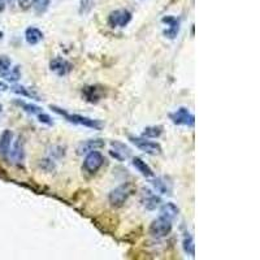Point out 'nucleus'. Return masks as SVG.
I'll return each instance as SVG.
<instances>
[{"instance_id": "412c9836", "label": "nucleus", "mask_w": 260, "mask_h": 260, "mask_svg": "<svg viewBox=\"0 0 260 260\" xmlns=\"http://www.w3.org/2000/svg\"><path fill=\"white\" fill-rule=\"evenodd\" d=\"M12 91L17 95H21V96H25V98H31L35 99V100H41L39 96L35 94L34 91L31 90V89H27L25 86H21V85H15V86L12 87Z\"/></svg>"}, {"instance_id": "b1692460", "label": "nucleus", "mask_w": 260, "mask_h": 260, "mask_svg": "<svg viewBox=\"0 0 260 260\" xmlns=\"http://www.w3.org/2000/svg\"><path fill=\"white\" fill-rule=\"evenodd\" d=\"M49 1L51 0H34L33 3V7H34V11L37 15H43L46 13V11L48 9Z\"/></svg>"}, {"instance_id": "dca6fc26", "label": "nucleus", "mask_w": 260, "mask_h": 260, "mask_svg": "<svg viewBox=\"0 0 260 260\" xmlns=\"http://www.w3.org/2000/svg\"><path fill=\"white\" fill-rule=\"evenodd\" d=\"M12 142H13V132L9 129H5L0 134V156H8Z\"/></svg>"}, {"instance_id": "a211bd4d", "label": "nucleus", "mask_w": 260, "mask_h": 260, "mask_svg": "<svg viewBox=\"0 0 260 260\" xmlns=\"http://www.w3.org/2000/svg\"><path fill=\"white\" fill-rule=\"evenodd\" d=\"M133 165H134V168H136L143 177L151 178L155 176L154 170L151 169V166L148 165L147 163L143 162L141 158H133Z\"/></svg>"}, {"instance_id": "4468645a", "label": "nucleus", "mask_w": 260, "mask_h": 260, "mask_svg": "<svg viewBox=\"0 0 260 260\" xmlns=\"http://www.w3.org/2000/svg\"><path fill=\"white\" fill-rule=\"evenodd\" d=\"M151 185L154 186L155 190L160 192V194H168V195H170L172 190H173L172 182L169 181V178L166 177L154 178V180H151Z\"/></svg>"}, {"instance_id": "72a5a7b5", "label": "nucleus", "mask_w": 260, "mask_h": 260, "mask_svg": "<svg viewBox=\"0 0 260 260\" xmlns=\"http://www.w3.org/2000/svg\"><path fill=\"white\" fill-rule=\"evenodd\" d=\"M7 1L11 4V5H15V3H16V0H7Z\"/></svg>"}, {"instance_id": "f3484780", "label": "nucleus", "mask_w": 260, "mask_h": 260, "mask_svg": "<svg viewBox=\"0 0 260 260\" xmlns=\"http://www.w3.org/2000/svg\"><path fill=\"white\" fill-rule=\"evenodd\" d=\"M178 213H180V210H178L177 206L174 203H172V202H169V203H164L162 207H160V216L170 220V221H173V220L178 216Z\"/></svg>"}, {"instance_id": "0eeeda50", "label": "nucleus", "mask_w": 260, "mask_h": 260, "mask_svg": "<svg viewBox=\"0 0 260 260\" xmlns=\"http://www.w3.org/2000/svg\"><path fill=\"white\" fill-rule=\"evenodd\" d=\"M132 13L128 11V9H115L110 13L108 16V25H110L112 29H116V27H125L128 26L130 21H132Z\"/></svg>"}, {"instance_id": "423d86ee", "label": "nucleus", "mask_w": 260, "mask_h": 260, "mask_svg": "<svg viewBox=\"0 0 260 260\" xmlns=\"http://www.w3.org/2000/svg\"><path fill=\"white\" fill-rule=\"evenodd\" d=\"M129 141L132 142L137 148H140L141 151H143L148 155H160L162 154V146L156 142H152V141H148V138H144V137H129Z\"/></svg>"}, {"instance_id": "1a4fd4ad", "label": "nucleus", "mask_w": 260, "mask_h": 260, "mask_svg": "<svg viewBox=\"0 0 260 260\" xmlns=\"http://www.w3.org/2000/svg\"><path fill=\"white\" fill-rule=\"evenodd\" d=\"M110 155L113 159H116L117 162H125L132 156V150L122 142L118 141H112L111 142Z\"/></svg>"}, {"instance_id": "6e6552de", "label": "nucleus", "mask_w": 260, "mask_h": 260, "mask_svg": "<svg viewBox=\"0 0 260 260\" xmlns=\"http://www.w3.org/2000/svg\"><path fill=\"white\" fill-rule=\"evenodd\" d=\"M49 69H51V72H53L56 75L64 77V75L72 72L73 65L64 57L56 56L49 61Z\"/></svg>"}, {"instance_id": "a878e982", "label": "nucleus", "mask_w": 260, "mask_h": 260, "mask_svg": "<svg viewBox=\"0 0 260 260\" xmlns=\"http://www.w3.org/2000/svg\"><path fill=\"white\" fill-rule=\"evenodd\" d=\"M38 165H39L41 169H43L45 172H49V173L56 169V165H55V163H53V160H51V159H42V160H39V163H38Z\"/></svg>"}, {"instance_id": "c85d7f7f", "label": "nucleus", "mask_w": 260, "mask_h": 260, "mask_svg": "<svg viewBox=\"0 0 260 260\" xmlns=\"http://www.w3.org/2000/svg\"><path fill=\"white\" fill-rule=\"evenodd\" d=\"M37 117H38V121H39L41 124L48 125V126H52L53 125L52 118H51V116H49V115H47V113H43V112L38 113Z\"/></svg>"}, {"instance_id": "f257e3e1", "label": "nucleus", "mask_w": 260, "mask_h": 260, "mask_svg": "<svg viewBox=\"0 0 260 260\" xmlns=\"http://www.w3.org/2000/svg\"><path fill=\"white\" fill-rule=\"evenodd\" d=\"M49 108L52 110V112H55L59 116L64 117L65 120L73 125H81V126H86V128L94 129V130H102L104 128V122L100 120H94V118L82 116V115H77V113H69L57 106H49Z\"/></svg>"}, {"instance_id": "5701e85b", "label": "nucleus", "mask_w": 260, "mask_h": 260, "mask_svg": "<svg viewBox=\"0 0 260 260\" xmlns=\"http://www.w3.org/2000/svg\"><path fill=\"white\" fill-rule=\"evenodd\" d=\"M163 126L160 125H154V126H147L143 129L142 132V137L144 138H159L163 134Z\"/></svg>"}, {"instance_id": "9b49d317", "label": "nucleus", "mask_w": 260, "mask_h": 260, "mask_svg": "<svg viewBox=\"0 0 260 260\" xmlns=\"http://www.w3.org/2000/svg\"><path fill=\"white\" fill-rule=\"evenodd\" d=\"M162 23L165 24L166 29L163 31L164 37L168 38V39H176L178 35V31H180V20L173 17V16H165L163 17Z\"/></svg>"}, {"instance_id": "cd10ccee", "label": "nucleus", "mask_w": 260, "mask_h": 260, "mask_svg": "<svg viewBox=\"0 0 260 260\" xmlns=\"http://www.w3.org/2000/svg\"><path fill=\"white\" fill-rule=\"evenodd\" d=\"M93 5H94L93 0H82L81 1V7H79V13L81 15H87L93 9Z\"/></svg>"}, {"instance_id": "7c9ffc66", "label": "nucleus", "mask_w": 260, "mask_h": 260, "mask_svg": "<svg viewBox=\"0 0 260 260\" xmlns=\"http://www.w3.org/2000/svg\"><path fill=\"white\" fill-rule=\"evenodd\" d=\"M53 150L55 151H52L51 154H52L53 156H56V158H63V156L65 155L64 148L61 147V146H56V147H53Z\"/></svg>"}, {"instance_id": "7ed1b4c3", "label": "nucleus", "mask_w": 260, "mask_h": 260, "mask_svg": "<svg viewBox=\"0 0 260 260\" xmlns=\"http://www.w3.org/2000/svg\"><path fill=\"white\" fill-rule=\"evenodd\" d=\"M172 229H173V224H172V221L165 219V217L159 216L158 219L154 220V221L150 224L148 234L154 238H164L166 237V236H169Z\"/></svg>"}, {"instance_id": "f03ea898", "label": "nucleus", "mask_w": 260, "mask_h": 260, "mask_svg": "<svg viewBox=\"0 0 260 260\" xmlns=\"http://www.w3.org/2000/svg\"><path fill=\"white\" fill-rule=\"evenodd\" d=\"M133 194V186L130 184H122V185L117 186L116 189H113L112 191L108 195V200L112 207L118 208L122 207L125 202L129 199V196Z\"/></svg>"}, {"instance_id": "ddd939ff", "label": "nucleus", "mask_w": 260, "mask_h": 260, "mask_svg": "<svg viewBox=\"0 0 260 260\" xmlns=\"http://www.w3.org/2000/svg\"><path fill=\"white\" fill-rule=\"evenodd\" d=\"M104 141L103 140H89V141H83L81 143L78 144L77 147V154L78 155H85L90 151L98 150V148L104 147Z\"/></svg>"}, {"instance_id": "f8f14e48", "label": "nucleus", "mask_w": 260, "mask_h": 260, "mask_svg": "<svg viewBox=\"0 0 260 260\" xmlns=\"http://www.w3.org/2000/svg\"><path fill=\"white\" fill-rule=\"evenodd\" d=\"M8 156L13 164H23L25 160V148H24V141L21 137L17 141H15L12 148H9Z\"/></svg>"}, {"instance_id": "2f4dec72", "label": "nucleus", "mask_w": 260, "mask_h": 260, "mask_svg": "<svg viewBox=\"0 0 260 260\" xmlns=\"http://www.w3.org/2000/svg\"><path fill=\"white\" fill-rule=\"evenodd\" d=\"M9 87H8V85L5 82H1L0 81V93H3V91H7Z\"/></svg>"}, {"instance_id": "f704fd0d", "label": "nucleus", "mask_w": 260, "mask_h": 260, "mask_svg": "<svg viewBox=\"0 0 260 260\" xmlns=\"http://www.w3.org/2000/svg\"><path fill=\"white\" fill-rule=\"evenodd\" d=\"M3 31H0V39H1V38H3Z\"/></svg>"}, {"instance_id": "2eb2a0df", "label": "nucleus", "mask_w": 260, "mask_h": 260, "mask_svg": "<svg viewBox=\"0 0 260 260\" xmlns=\"http://www.w3.org/2000/svg\"><path fill=\"white\" fill-rule=\"evenodd\" d=\"M43 38H45L43 31L39 30L38 27L30 26L25 30V41L29 46H37L38 43L43 41Z\"/></svg>"}, {"instance_id": "bb28decb", "label": "nucleus", "mask_w": 260, "mask_h": 260, "mask_svg": "<svg viewBox=\"0 0 260 260\" xmlns=\"http://www.w3.org/2000/svg\"><path fill=\"white\" fill-rule=\"evenodd\" d=\"M8 81H11V82H16V81H19L21 78V71H20L19 65H16L15 68H11V71L7 73L5 75H3Z\"/></svg>"}, {"instance_id": "aec40b11", "label": "nucleus", "mask_w": 260, "mask_h": 260, "mask_svg": "<svg viewBox=\"0 0 260 260\" xmlns=\"http://www.w3.org/2000/svg\"><path fill=\"white\" fill-rule=\"evenodd\" d=\"M182 247H184V251L188 254L189 257H195V243H194V238H192L191 234H185L184 241H182Z\"/></svg>"}, {"instance_id": "c9c22d12", "label": "nucleus", "mask_w": 260, "mask_h": 260, "mask_svg": "<svg viewBox=\"0 0 260 260\" xmlns=\"http://www.w3.org/2000/svg\"><path fill=\"white\" fill-rule=\"evenodd\" d=\"M1 111H3V106L0 104V113H1Z\"/></svg>"}, {"instance_id": "20e7f679", "label": "nucleus", "mask_w": 260, "mask_h": 260, "mask_svg": "<svg viewBox=\"0 0 260 260\" xmlns=\"http://www.w3.org/2000/svg\"><path fill=\"white\" fill-rule=\"evenodd\" d=\"M104 162L106 160H104V156L102 155V152H99L96 150L90 151V152H87L86 158L83 160L82 169L89 174H95L102 168Z\"/></svg>"}, {"instance_id": "9d476101", "label": "nucleus", "mask_w": 260, "mask_h": 260, "mask_svg": "<svg viewBox=\"0 0 260 260\" xmlns=\"http://www.w3.org/2000/svg\"><path fill=\"white\" fill-rule=\"evenodd\" d=\"M82 96L86 102L91 103V104H96L102 100L104 96V89L96 85H89L82 89Z\"/></svg>"}, {"instance_id": "473e14b6", "label": "nucleus", "mask_w": 260, "mask_h": 260, "mask_svg": "<svg viewBox=\"0 0 260 260\" xmlns=\"http://www.w3.org/2000/svg\"><path fill=\"white\" fill-rule=\"evenodd\" d=\"M4 8H5V1H4V0H0V12H3Z\"/></svg>"}, {"instance_id": "4be33fe9", "label": "nucleus", "mask_w": 260, "mask_h": 260, "mask_svg": "<svg viewBox=\"0 0 260 260\" xmlns=\"http://www.w3.org/2000/svg\"><path fill=\"white\" fill-rule=\"evenodd\" d=\"M143 204L146 210L148 211H154L156 208L162 204V198L158 195H155V194H148L147 198L143 200Z\"/></svg>"}, {"instance_id": "39448f33", "label": "nucleus", "mask_w": 260, "mask_h": 260, "mask_svg": "<svg viewBox=\"0 0 260 260\" xmlns=\"http://www.w3.org/2000/svg\"><path fill=\"white\" fill-rule=\"evenodd\" d=\"M168 117L174 125H182V126H189V128H192L195 125V116L186 107H181L177 111L170 112Z\"/></svg>"}, {"instance_id": "c756f323", "label": "nucleus", "mask_w": 260, "mask_h": 260, "mask_svg": "<svg viewBox=\"0 0 260 260\" xmlns=\"http://www.w3.org/2000/svg\"><path fill=\"white\" fill-rule=\"evenodd\" d=\"M17 3H19V5H20V8H21V9L26 11V9H29V8L33 5L34 0H17Z\"/></svg>"}, {"instance_id": "393cba45", "label": "nucleus", "mask_w": 260, "mask_h": 260, "mask_svg": "<svg viewBox=\"0 0 260 260\" xmlns=\"http://www.w3.org/2000/svg\"><path fill=\"white\" fill-rule=\"evenodd\" d=\"M12 67V61L11 59L5 55H1L0 56V74L5 75L9 71H11Z\"/></svg>"}, {"instance_id": "6ab92c4d", "label": "nucleus", "mask_w": 260, "mask_h": 260, "mask_svg": "<svg viewBox=\"0 0 260 260\" xmlns=\"http://www.w3.org/2000/svg\"><path fill=\"white\" fill-rule=\"evenodd\" d=\"M15 104L16 106H19L21 110L25 111L26 113H29V115H38V113L42 112L41 107L35 106V104H31V103L24 102L21 99H16Z\"/></svg>"}]
</instances>
